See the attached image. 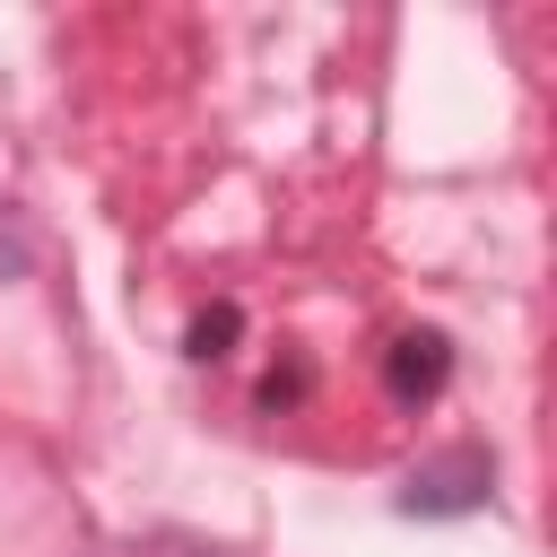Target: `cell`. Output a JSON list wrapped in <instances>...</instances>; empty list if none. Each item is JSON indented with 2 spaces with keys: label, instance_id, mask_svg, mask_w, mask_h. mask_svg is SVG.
<instances>
[{
  "label": "cell",
  "instance_id": "1",
  "mask_svg": "<svg viewBox=\"0 0 557 557\" xmlns=\"http://www.w3.org/2000/svg\"><path fill=\"white\" fill-rule=\"evenodd\" d=\"M487 496H496V461H487L479 444H461V453H444V461H418V470L400 479V513H418V522L479 513Z\"/></svg>",
  "mask_w": 557,
  "mask_h": 557
},
{
  "label": "cell",
  "instance_id": "2",
  "mask_svg": "<svg viewBox=\"0 0 557 557\" xmlns=\"http://www.w3.org/2000/svg\"><path fill=\"white\" fill-rule=\"evenodd\" d=\"M444 383H453V339H444V331H400V339L383 348V392H392L400 409L435 400Z\"/></svg>",
  "mask_w": 557,
  "mask_h": 557
},
{
  "label": "cell",
  "instance_id": "3",
  "mask_svg": "<svg viewBox=\"0 0 557 557\" xmlns=\"http://www.w3.org/2000/svg\"><path fill=\"white\" fill-rule=\"evenodd\" d=\"M235 339H244V305H235V296H218L209 313H191V357H200V366H209V357H226Z\"/></svg>",
  "mask_w": 557,
  "mask_h": 557
},
{
  "label": "cell",
  "instance_id": "4",
  "mask_svg": "<svg viewBox=\"0 0 557 557\" xmlns=\"http://www.w3.org/2000/svg\"><path fill=\"white\" fill-rule=\"evenodd\" d=\"M305 392H313V366H305V357H287V366L261 374V409H296Z\"/></svg>",
  "mask_w": 557,
  "mask_h": 557
},
{
  "label": "cell",
  "instance_id": "5",
  "mask_svg": "<svg viewBox=\"0 0 557 557\" xmlns=\"http://www.w3.org/2000/svg\"><path fill=\"white\" fill-rule=\"evenodd\" d=\"M165 557H209V548H165Z\"/></svg>",
  "mask_w": 557,
  "mask_h": 557
}]
</instances>
